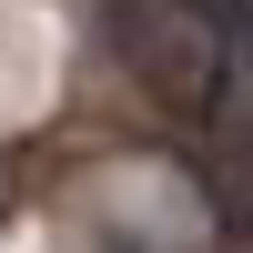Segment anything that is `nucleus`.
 <instances>
[{
  "label": "nucleus",
  "instance_id": "f257e3e1",
  "mask_svg": "<svg viewBox=\"0 0 253 253\" xmlns=\"http://www.w3.org/2000/svg\"><path fill=\"white\" fill-rule=\"evenodd\" d=\"M243 20H253V0H112L101 31L162 122L223 132L233 91H243Z\"/></svg>",
  "mask_w": 253,
  "mask_h": 253
}]
</instances>
